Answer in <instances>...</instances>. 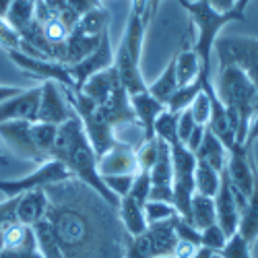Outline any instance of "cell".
Wrapping results in <instances>:
<instances>
[{
    "mask_svg": "<svg viewBox=\"0 0 258 258\" xmlns=\"http://www.w3.org/2000/svg\"><path fill=\"white\" fill-rule=\"evenodd\" d=\"M174 229H176L178 242H190V244L201 246V229H197L192 223H188L186 219H182L180 215H178L176 221H174Z\"/></svg>",
    "mask_w": 258,
    "mask_h": 258,
    "instance_id": "40",
    "label": "cell"
},
{
    "mask_svg": "<svg viewBox=\"0 0 258 258\" xmlns=\"http://www.w3.org/2000/svg\"><path fill=\"white\" fill-rule=\"evenodd\" d=\"M238 233L252 246L258 240V165L254 163V186L252 192L240 211V221H238Z\"/></svg>",
    "mask_w": 258,
    "mask_h": 258,
    "instance_id": "21",
    "label": "cell"
},
{
    "mask_svg": "<svg viewBox=\"0 0 258 258\" xmlns=\"http://www.w3.org/2000/svg\"><path fill=\"white\" fill-rule=\"evenodd\" d=\"M99 176H137L139 174V161H137V149L128 143L118 141L110 151L103 153L97 159Z\"/></svg>",
    "mask_w": 258,
    "mask_h": 258,
    "instance_id": "14",
    "label": "cell"
},
{
    "mask_svg": "<svg viewBox=\"0 0 258 258\" xmlns=\"http://www.w3.org/2000/svg\"><path fill=\"white\" fill-rule=\"evenodd\" d=\"M157 155H159V139H149V141H143V145L137 149V161H139V169L141 171H149L155 161H157Z\"/></svg>",
    "mask_w": 258,
    "mask_h": 258,
    "instance_id": "35",
    "label": "cell"
},
{
    "mask_svg": "<svg viewBox=\"0 0 258 258\" xmlns=\"http://www.w3.org/2000/svg\"><path fill=\"white\" fill-rule=\"evenodd\" d=\"M203 91V83L201 81H195V83H190V85H186V87H178V91L171 95V99L167 101V110L169 112H182V110H186V107L192 103V99H195L199 93Z\"/></svg>",
    "mask_w": 258,
    "mask_h": 258,
    "instance_id": "32",
    "label": "cell"
},
{
    "mask_svg": "<svg viewBox=\"0 0 258 258\" xmlns=\"http://www.w3.org/2000/svg\"><path fill=\"white\" fill-rule=\"evenodd\" d=\"M110 13H107L105 7H99V9H93L89 13H85L79 21H77V29L83 33V35H89V37H101L103 31H107L110 27Z\"/></svg>",
    "mask_w": 258,
    "mask_h": 258,
    "instance_id": "27",
    "label": "cell"
},
{
    "mask_svg": "<svg viewBox=\"0 0 258 258\" xmlns=\"http://www.w3.org/2000/svg\"><path fill=\"white\" fill-rule=\"evenodd\" d=\"M50 159L60 161L64 167L69 169V174L75 180L93 188L101 199H105L112 207L118 209L120 199L114 197L112 192L105 188L103 178L97 171V155L93 151V147L89 145L87 135H85V131H83V122L79 120L77 114L58 126Z\"/></svg>",
    "mask_w": 258,
    "mask_h": 258,
    "instance_id": "2",
    "label": "cell"
},
{
    "mask_svg": "<svg viewBox=\"0 0 258 258\" xmlns=\"http://www.w3.org/2000/svg\"><path fill=\"white\" fill-rule=\"evenodd\" d=\"M23 89L21 87H11V85H0V103H3L5 99H9V97H13V95H17V93H21Z\"/></svg>",
    "mask_w": 258,
    "mask_h": 258,
    "instance_id": "50",
    "label": "cell"
},
{
    "mask_svg": "<svg viewBox=\"0 0 258 258\" xmlns=\"http://www.w3.org/2000/svg\"><path fill=\"white\" fill-rule=\"evenodd\" d=\"M176 217H178V215H176ZM176 217H171L167 221H159V223H149V227L143 231V238H145V244L149 248L151 258L174 254V250L178 246L176 229H174Z\"/></svg>",
    "mask_w": 258,
    "mask_h": 258,
    "instance_id": "17",
    "label": "cell"
},
{
    "mask_svg": "<svg viewBox=\"0 0 258 258\" xmlns=\"http://www.w3.org/2000/svg\"><path fill=\"white\" fill-rule=\"evenodd\" d=\"M248 3H250V0H238V3H235V11H240V13H244L246 11V7H248Z\"/></svg>",
    "mask_w": 258,
    "mask_h": 258,
    "instance_id": "52",
    "label": "cell"
},
{
    "mask_svg": "<svg viewBox=\"0 0 258 258\" xmlns=\"http://www.w3.org/2000/svg\"><path fill=\"white\" fill-rule=\"evenodd\" d=\"M149 192H151V178H149V171H139L133 180V188L128 192V197L133 201H137L139 205H145L149 201Z\"/></svg>",
    "mask_w": 258,
    "mask_h": 258,
    "instance_id": "38",
    "label": "cell"
},
{
    "mask_svg": "<svg viewBox=\"0 0 258 258\" xmlns=\"http://www.w3.org/2000/svg\"><path fill=\"white\" fill-rule=\"evenodd\" d=\"M178 3L184 7V11L188 13L190 19V25L192 29L197 31L195 37V48L199 62H201V75L199 81L203 83V91L213 87V81H211V56H213V48H215V41H217L221 29L231 23V21H244V13L240 11H215L209 3L205 0H178Z\"/></svg>",
    "mask_w": 258,
    "mask_h": 258,
    "instance_id": "3",
    "label": "cell"
},
{
    "mask_svg": "<svg viewBox=\"0 0 258 258\" xmlns=\"http://www.w3.org/2000/svg\"><path fill=\"white\" fill-rule=\"evenodd\" d=\"M219 182H221V171L213 169L203 159H197V167H195V192L205 195V197H215V192L219 190Z\"/></svg>",
    "mask_w": 258,
    "mask_h": 258,
    "instance_id": "28",
    "label": "cell"
},
{
    "mask_svg": "<svg viewBox=\"0 0 258 258\" xmlns=\"http://www.w3.org/2000/svg\"><path fill=\"white\" fill-rule=\"evenodd\" d=\"M69 178H73V176L69 174V169L64 167L60 161L48 159L46 163H41L35 171H31V174H27V176H23V178H17V180H0V192H3L7 199H13V197L25 195V192H29V190L46 188V186L64 182V180H69Z\"/></svg>",
    "mask_w": 258,
    "mask_h": 258,
    "instance_id": "8",
    "label": "cell"
},
{
    "mask_svg": "<svg viewBox=\"0 0 258 258\" xmlns=\"http://www.w3.org/2000/svg\"><path fill=\"white\" fill-rule=\"evenodd\" d=\"M7 54L11 56V60L21 71L39 79L41 83L54 81V83L62 85V87H67V89H75V81L69 73V67H64V64L48 60V58H33V56H27V54L19 52V50H9Z\"/></svg>",
    "mask_w": 258,
    "mask_h": 258,
    "instance_id": "9",
    "label": "cell"
},
{
    "mask_svg": "<svg viewBox=\"0 0 258 258\" xmlns=\"http://www.w3.org/2000/svg\"><path fill=\"white\" fill-rule=\"evenodd\" d=\"M219 101L223 103L227 118L235 131V145H244L248 126L256 114V89L250 79L233 64H221L217 83L213 85Z\"/></svg>",
    "mask_w": 258,
    "mask_h": 258,
    "instance_id": "4",
    "label": "cell"
},
{
    "mask_svg": "<svg viewBox=\"0 0 258 258\" xmlns=\"http://www.w3.org/2000/svg\"><path fill=\"white\" fill-rule=\"evenodd\" d=\"M120 85L122 83L118 79L116 69L110 67V69H105V71L93 75L91 79H87L83 83V87L77 89V91H81L85 97H89L95 105H103L107 99H110V95L120 87Z\"/></svg>",
    "mask_w": 258,
    "mask_h": 258,
    "instance_id": "20",
    "label": "cell"
},
{
    "mask_svg": "<svg viewBox=\"0 0 258 258\" xmlns=\"http://www.w3.org/2000/svg\"><path fill=\"white\" fill-rule=\"evenodd\" d=\"M133 180H135V176H103L105 188L118 199L128 197V192L133 188Z\"/></svg>",
    "mask_w": 258,
    "mask_h": 258,
    "instance_id": "39",
    "label": "cell"
},
{
    "mask_svg": "<svg viewBox=\"0 0 258 258\" xmlns=\"http://www.w3.org/2000/svg\"><path fill=\"white\" fill-rule=\"evenodd\" d=\"M99 7H103L101 0H67V9H71L77 17H83L85 13L99 9Z\"/></svg>",
    "mask_w": 258,
    "mask_h": 258,
    "instance_id": "44",
    "label": "cell"
},
{
    "mask_svg": "<svg viewBox=\"0 0 258 258\" xmlns=\"http://www.w3.org/2000/svg\"><path fill=\"white\" fill-rule=\"evenodd\" d=\"M254 157H252V149H246L244 145H233L229 149V157L225 163V171H227V180H229V188L231 195L238 203V209L242 211L252 186H254Z\"/></svg>",
    "mask_w": 258,
    "mask_h": 258,
    "instance_id": "7",
    "label": "cell"
},
{
    "mask_svg": "<svg viewBox=\"0 0 258 258\" xmlns=\"http://www.w3.org/2000/svg\"><path fill=\"white\" fill-rule=\"evenodd\" d=\"M215 89L211 87L209 91H201L195 99H192V103L188 105L190 107V112H192V118H195L197 124H203L207 126L209 118H211V93Z\"/></svg>",
    "mask_w": 258,
    "mask_h": 258,
    "instance_id": "36",
    "label": "cell"
},
{
    "mask_svg": "<svg viewBox=\"0 0 258 258\" xmlns=\"http://www.w3.org/2000/svg\"><path fill=\"white\" fill-rule=\"evenodd\" d=\"M213 52L221 64L238 67L256 89V112H258V37L248 35H227L217 37Z\"/></svg>",
    "mask_w": 258,
    "mask_h": 258,
    "instance_id": "6",
    "label": "cell"
},
{
    "mask_svg": "<svg viewBox=\"0 0 258 258\" xmlns=\"http://www.w3.org/2000/svg\"><path fill=\"white\" fill-rule=\"evenodd\" d=\"M31 124L33 122H25V120L0 122V137H3V141L11 147V151L15 155L41 165L48 159L37 151V147L33 143V135H31Z\"/></svg>",
    "mask_w": 258,
    "mask_h": 258,
    "instance_id": "13",
    "label": "cell"
},
{
    "mask_svg": "<svg viewBox=\"0 0 258 258\" xmlns=\"http://www.w3.org/2000/svg\"><path fill=\"white\" fill-rule=\"evenodd\" d=\"M145 209V219L147 223H159V221H167L171 217H176V209L169 203H159V201H147L143 205Z\"/></svg>",
    "mask_w": 258,
    "mask_h": 258,
    "instance_id": "33",
    "label": "cell"
},
{
    "mask_svg": "<svg viewBox=\"0 0 258 258\" xmlns=\"http://www.w3.org/2000/svg\"><path fill=\"white\" fill-rule=\"evenodd\" d=\"M219 258H252L250 254V244L242 238V235L235 231L233 235H229L225 246L217 252Z\"/></svg>",
    "mask_w": 258,
    "mask_h": 258,
    "instance_id": "34",
    "label": "cell"
},
{
    "mask_svg": "<svg viewBox=\"0 0 258 258\" xmlns=\"http://www.w3.org/2000/svg\"><path fill=\"white\" fill-rule=\"evenodd\" d=\"M46 219L62 258H126L118 211L83 182L69 178L46 186Z\"/></svg>",
    "mask_w": 258,
    "mask_h": 258,
    "instance_id": "1",
    "label": "cell"
},
{
    "mask_svg": "<svg viewBox=\"0 0 258 258\" xmlns=\"http://www.w3.org/2000/svg\"><path fill=\"white\" fill-rule=\"evenodd\" d=\"M56 133H58V126H54V124H46V122H33L31 124L33 143L37 147V151L46 159H50L52 147H54V141H56Z\"/></svg>",
    "mask_w": 258,
    "mask_h": 258,
    "instance_id": "30",
    "label": "cell"
},
{
    "mask_svg": "<svg viewBox=\"0 0 258 258\" xmlns=\"http://www.w3.org/2000/svg\"><path fill=\"white\" fill-rule=\"evenodd\" d=\"M17 201H19V197H13V199H7L0 203V231L5 229V225H9L11 221L17 219Z\"/></svg>",
    "mask_w": 258,
    "mask_h": 258,
    "instance_id": "43",
    "label": "cell"
},
{
    "mask_svg": "<svg viewBox=\"0 0 258 258\" xmlns=\"http://www.w3.org/2000/svg\"><path fill=\"white\" fill-rule=\"evenodd\" d=\"M0 161H3V163H5V165H7V163H9V161H7V159H5V155H3V149H0Z\"/></svg>",
    "mask_w": 258,
    "mask_h": 258,
    "instance_id": "53",
    "label": "cell"
},
{
    "mask_svg": "<svg viewBox=\"0 0 258 258\" xmlns=\"http://www.w3.org/2000/svg\"><path fill=\"white\" fill-rule=\"evenodd\" d=\"M41 3L50 9L52 15H58V13H62L64 9H67V0H41Z\"/></svg>",
    "mask_w": 258,
    "mask_h": 258,
    "instance_id": "49",
    "label": "cell"
},
{
    "mask_svg": "<svg viewBox=\"0 0 258 258\" xmlns=\"http://www.w3.org/2000/svg\"><path fill=\"white\" fill-rule=\"evenodd\" d=\"M258 139V112L252 116L250 120V126H248V135H246V141H244V147L246 149H252L254 141Z\"/></svg>",
    "mask_w": 258,
    "mask_h": 258,
    "instance_id": "46",
    "label": "cell"
},
{
    "mask_svg": "<svg viewBox=\"0 0 258 258\" xmlns=\"http://www.w3.org/2000/svg\"><path fill=\"white\" fill-rule=\"evenodd\" d=\"M205 128H207V126H203V124H197V126H195V131L190 133V137H188V141H186V147L190 149L192 153H197V149L201 147V143H203V137H205Z\"/></svg>",
    "mask_w": 258,
    "mask_h": 258,
    "instance_id": "45",
    "label": "cell"
},
{
    "mask_svg": "<svg viewBox=\"0 0 258 258\" xmlns=\"http://www.w3.org/2000/svg\"><path fill=\"white\" fill-rule=\"evenodd\" d=\"M147 33V23L141 15L131 11V17L126 21V29L118 50L114 52V69L122 87L128 95L147 91V83L141 73V56H143V41Z\"/></svg>",
    "mask_w": 258,
    "mask_h": 258,
    "instance_id": "5",
    "label": "cell"
},
{
    "mask_svg": "<svg viewBox=\"0 0 258 258\" xmlns=\"http://www.w3.org/2000/svg\"><path fill=\"white\" fill-rule=\"evenodd\" d=\"M48 207H50V201L44 188L29 190L25 195H21L17 201V221L33 227L37 221L46 217Z\"/></svg>",
    "mask_w": 258,
    "mask_h": 258,
    "instance_id": "19",
    "label": "cell"
},
{
    "mask_svg": "<svg viewBox=\"0 0 258 258\" xmlns=\"http://www.w3.org/2000/svg\"><path fill=\"white\" fill-rule=\"evenodd\" d=\"M110 67H114V48H112V41H110V29H107V31H103L97 48L89 56H85L81 62L69 67V73L75 81V89H81L83 83L87 79H91L93 75L110 69Z\"/></svg>",
    "mask_w": 258,
    "mask_h": 258,
    "instance_id": "12",
    "label": "cell"
},
{
    "mask_svg": "<svg viewBox=\"0 0 258 258\" xmlns=\"http://www.w3.org/2000/svg\"><path fill=\"white\" fill-rule=\"evenodd\" d=\"M116 211H118V219H120L124 231H126L128 235H133V238H135V235H141V233L149 227V223H147V219H145V209H143V205H139V203L133 201L131 197L120 199Z\"/></svg>",
    "mask_w": 258,
    "mask_h": 258,
    "instance_id": "22",
    "label": "cell"
},
{
    "mask_svg": "<svg viewBox=\"0 0 258 258\" xmlns=\"http://www.w3.org/2000/svg\"><path fill=\"white\" fill-rule=\"evenodd\" d=\"M33 13H35V0H13L5 19L13 29L21 31L33 21Z\"/></svg>",
    "mask_w": 258,
    "mask_h": 258,
    "instance_id": "29",
    "label": "cell"
},
{
    "mask_svg": "<svg viewBox=\"0 0 258 258\" xmlns=\"http://www.w3.org/2000/svg\"><path fill=\"white\" fill-rule=\"evenodd\" d=\"M0 46L7 52L9 50H19L21 48V35L17 29H13L5 17H0Z\"/></svg>",
    "mask_w": 258,
    "mask_h": 258,
    "instance_id": "41",
    "label": "cell"
},
{
    "mask_svg": "<svg viewBox=\"0 0 258 258\" xmlns=\"http://www.w3.org/2000/svg\"><path fill=\"white\" fill-rule=\"evenodd\" d=\"M155 258H176L174 254H165V256H155Z\"/></svg>",
    "mask_w": 258,
    "mask_h": 258,
    "instance_id": "54",
    "label": "cell"
},
{
    "mask_svg": "<svg viewBox=\"0 0 258 258\" xmlns=\"http://www.w3.org/2000/svg\"><path fill=\"white\" fill-rule=\"evenodd\" d=\"M147 91L151 93L159 103L167 105L171 95L178 91V77H176V62H174V58L167 62V67L163 69V73L151 85H147Z\"/></svg>",
    "mask_w": 258,
    "mask_h": 258,
    "instance_id": "26",
    "label": "cell"
},
{
    "mask_svg": "<svg viewBox=\"0 0 258 258\" xmlns=\"http://www.w3.org/2000/svg\"><path fill=\"white\" fill-rule=\"evenodd\" d=\"M39 97H41V85L23 89L21 93L5 99L0 103V122H9V120L37 122Z\"/></svg>",
    "mask_w": 258,
    "mask_h": 258,
    "instance_id": "15",
    "label": "cell"
},
{
    "mask_svg": "<svg viewBox=\"0 0 258 258\" xmlns=\"http://www.w3.org/2000/svg\"><path fill=\"white\" fill-rule=\"evenodd\" d=\"M11 3H13V0H0V17H5V15H7Z\"/></svg>",
    "mask_w": 258,
    "mask_h": 258,
    "instance_id": "51",
    "label": "cell"
},
{
    "mask_svg": "<svg viewBox=\"0 0 258 258\" xmlns=\"http://www.w3.org/2000/svg\"><path fill=\"white\" fill-rule=\"evenodd\" d=\"M131 105H133V112L137 116L139 126H143V141L155 139L153 126H155V120L159 118V114L165 110V105L159 103L149 91L131 95Z\"/></svg>",
    "mask_w": 258,
    "mask_h": 258,
    "instance_id": "18",
    "label": "cell"
},
{
    "mask_svg": "<svg viewBox=\"0 0 258 258\" xmlns=\"http://www.w3.org/2000/svg\"><path fill=\"white\" fill-rule=\"evenodd\" d=\"M0 258H44L37 248L33 227L17 219L0 231Z\"/></svg>",
    "mask_w": 258,
    "mask_h": 258,
    "instance_id": "10",
    "label": "cell"
},
{
    "mask_svg": "<svg viewBox=\"0 0 258 258\" xmlns=\"http://www.w3.org/2000/svg\"><path fill=\"white\" fill-rule=\"evenodd\" d=\"M215 203V215H217V225L223 229V233L233 235L238 231V221H240V209L238 203H235L231 188H229V180H227V171L225 167L221 169V182H219V190L215 192L213 197Z\"/></svg>",
    "mask_w": 258,
    "mask_h": 258,
    "instance_id": "16",
    "label": "cell"
},
{
    "mask_svg": "<svg viewBox=\"0 0 258 258\" xmlns=\"http://www.w3.org/2000/svg\"><path fill=\"white\" fill-rule=\"evenodd\" d=\"M0 163H3V161H0ZM3 165H5V163H3Z\"/></svg>",
    "mask_w": 258,
    "mask_h": 258,
    "instance_id": "55",
    "label": "cell"
},
{
    "mask_svg": "<svg viewBox=\"0 0 258 258\" xmlns=\"http://www.w3.org/2000/svg\"><path fill=\"white\" fill-rule=\"evenodd\" d=\"M197 159H203L205 163H209L213 169L221 171L227 163V157H229V151L225 149V145L215 137L209 128H205V137H203V143L201 147L197 149Z\"/></svg>",
    "mask_w": 258,
    "mask_h": 258,
    "instance_id": "24",
    "label": "cell"
},
{
    "mask_svg": "<svg viewBox=\"0 0 258 258\" xmlns=\"http://www.w3.org/2000/svg\"><path fill=\"white\" fill-rule=\"evenodd\" d=\"M188 223H192L197 229H205L209 225L217 223V215H215V203L213 197H205L195 192L190 201V215H188Z\"/></svg>",
    "mask_w": 258,
    "mask_h": 258,
    "instance_id": "25",
    "label": "cell"
},
{
    "mask_svg": "<svg viewBox=\"0 0 258 258\" xmlns=\"http://www.w3.org/2000/svg\"><path fill=\"white\" fill-rule=\"evenodd\" d=\"M195 126H197V122H195V118H192L190 107H186V110L178 112V141H180L182 145H186L190 133L195 131Z\"/></svg>",
    "mask_w": 258,
    "mask_h": 258,
    "instance_id": "42",
    "label": "cell"
},
{
    "mask_svg": "<svg viewBox=\"0 0 258 258\" xmlns=\"http://www.w3.org/2000/svg\"><path fill=\"white\" fill-rule=\"evenodd\" d=\"M163 3V0H147V13H145V23L149 25L153 21V17L157 15V9L159 5Z\"/></svg>",
    "mask_w": 258,
    "mask_h": 258,
    "instance_id": "48",
    "label": "cell"
},
{
    "mask_svg": "<svg viewBox=\"0 0 258 258\" xmlns=\"http://www.w3.org/2000/svg\"><path fill=\"white\" fill-rule=\"evenodd\" d=\"M227 242V235L223 233V229L215 223V225H209L201 231V248H207L211 252H219Z\"/></svg>",
    "mask_w": 258,
    "mask_h": 258,
    "instance_id": "37",
    "label": "cell"
},
{
    "mask_svg": "<svg viewBox=\"0 0 258 258\" xmlns=\"http://www.w3.org/2000/svg\"><path fill=\"white\" fill-rule=\"evenodd\" d=\"M73 116H75V110L71 107V101H69V95H67V87H62V85H58L54 81H44L41 83L37 122L60 126Z\"/></svg>",
    "mask_w": 258,
    "mask_h": 258,
    "instance_id": "11",
    "label": "cell"
},
{
    "mask_svg": "<svg viewBox=\"0 0 258 258\" xmlns=\"http://www.w3.org/2000/svg\"><path fill=\"white\" fill-rule=\"evenodd\" d=\"M176 62V77H178V87H186V85L199 81L201 75V62L199 56L192 48V44L184 39L182 41V50L174 56Z\"/></svg>",
    "mask_w": 258,
    "mask_h": 258,
    "instance_id": "23",
    "label": "cell"
},
{
    "mask_svg": "<svg viewBox=\"0 0 258 258\" xmlns=\"http://www.w3.org/2000/svg\"><path fill=\"white\" fill-rule=\"evenodd\" d=\"M205 3H209L215 11L225 13V11H231V9L235 7V3H238V0H205Z\"/></svg>",
    "mask_w": 258,
    "mask_h": 258,
    "instance_id": "47",
    "label": "cell"
},
{
    "mask_svg": "<svg viewBox=\"0 0 258 258\" xmlns=\"http://www.w3.org/2000/svg\"><path fill=\"white\" fill-rule=\"evenodd\" d=\"M153 133H155L157 139H161L167 145L178 143V114L176 112H169L167 107H165V110L159 114V118L155 120Z\"/></svg>",
    "mask_w": 258,
    "mask_h": 258,
    "instance_id": "31",
    "label": "cell"
}]
</instances>
